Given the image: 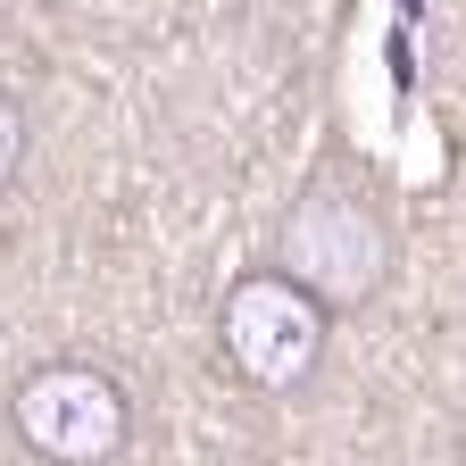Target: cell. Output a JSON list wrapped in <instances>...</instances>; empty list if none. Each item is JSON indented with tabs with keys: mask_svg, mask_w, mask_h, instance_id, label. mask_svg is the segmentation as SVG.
Listing matches in <instances>:
<instances>
[{
	"mask_svg": "<svg viewBox=\"0 0 466 466\" xmlns=\"http://www.w3.org/2000/svg\"><path fill=\"white\" fill-rule=\"evenodd\" d=\"M275 275H291L325 309H359L391 275V217L350 184H309L275 217Z\"/></svg>",
	"mask_w": 466,
	"mask_h": 466,
	"instance_id": "1",
	"label": "cell"
},
{
	"mask_svg": "<svg viewBox=\"0 0 466 466\" xmlns=\"http://www.w3.org/2000/svg\"><path fill=\"white\" fill-rule=\"evenodd\" d=\"M9 433L25 441V458L42 466H108L134 441V400L108 367L92 359H50L25 367L9 391Z\"/></svg>",
	"mask_w": 466,
	"mask_h": 466,
	"instance_id": "2",
	"label": "cell"
},
{
	"mask_svg": "<svg viewBox=\"0 0 466 466\" xmlns=\"http://www.w3.org/2000/svg\"><path fill=\"white\" fill-rule=\"evenodd\" d=\"M325 325H333V309L309 300L275 267H250L217 309V341H225L233 375L250 391H300L317 375V359H325Z\"/></svg>",
	"mask_w": 466,
	"mask_h": 466,
	"instance_id": "3",
	"label": "cell"
},
{
	"mask_svg": "<svg viewBox=\"0 0 466 466\" xmlns=\"http://www.w3.org/2000/svg\"><path fill=\"white\" fill-rule=\"evenodd\" d=\"M17 167H25V108L0 92V192L17 184Z\"/></svg>",
	"mask_w": 466,
	"mask_h": 466,
	"instance_id": "4",
	"label": "cell"
},
{
	"mask_svg": "<svg viewBox=\"0 0 466 466\" xmlns=\"http://www.w3.org/2000/svg\"><path fill=\"white\" fill-rule=\"evenodd\" d=\"M458 466H466V441H458Z\"/></svg>",
	"mask_w": 466,
	"mask_h": 466,
	"instance_id": "5",
	"label": "cell"
}]
</instances>
